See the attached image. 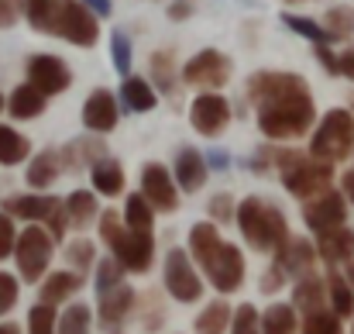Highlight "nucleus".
Returning <instances> with one entry per match:
<instances>
[{"label": "nucleus", "mask_w": 354, "mask_h": 334, "mask_svg": "<svg viewBox=\"0 0 354 334\" xmlns=\"http://www.w3.org/2000/svg\"><path fill=\"white\" fill-rule=\"evenodd\" d=\"M134 290L127 286V283H120L114 290H107V293H100L97 297V310H100V324L107 328V331H114L120 321L134 310Z\"/></svg>", "instance_id": "20"}, {"label": "nucleus", "mask_w": 354, "mask_h": 334, "mask_svg": "<svg viewBox=\"0 0 354 334\" xmlns=\"http://www.w3.org/2000/svg\"><path fill=\"white\" fill-rule=\"evenodd\" d=\"M324 28L334 35V42L354 35V7H330L327 17H324Z\"/></svg>", "instance_id": "39"}, {"label": "nucleus", "mask_w": 354, "mask_h": 334, "mask_svg": "<svg viewBox=\"0 0 354 334\" xmlns=\"http://www.w3.org/2000/svg\"><path fill=\"white\" fill-rule=\"evenodd\" d=\"M48 35L66 38L69 45H80V49H93L100 38V24H97V14L83 0H59Z\"/></svg>", "instance_id": "7"}, {"label": "nucleus", "mask_w": 354, "mask_h": 334, "mask_svg": "<svg viewBox=\"0 0 354 334\" xmlns=\"http://www.w3.org/2000/svg\"><path fill=\"white\" fill-rule=\"evenodd\" d=\"M66 214H69V227H86L90 221L100 218V200H97V190L86 193V190H73L66 197Z\"/></svg>", "instance_id": "29"}, {"label": "nucleus", "mask_w": 354, "mask_h": 334, "mask_svg": "<svg viewBox=\"0 0 354 334\" xmlns=\"http://www.w3.org/2000/svg\"><path fill=\"white\" fill-rule=\"evenodd\" d=\"M341 193H344V197L354 204V169H348V173H344V179H341Z\"/></svg>", "instance_id": "55"}, {"label": "nucleus", "mask_w": 354, "mask_h": 334, "mask_svg": "<svg viewBox=\"0 0 354 334\" xmlns=\"http://www.w3.org/2000/svg\"><path fill=\"white\" fill-rule=\"evenodd\" d=\"M90 324H93L90 307L86 304H69L55 321V334H90Z\"/></svg>", "instance_id": "34"}, {"label": "nucleus", "mask_w": 354, "mask_h": 334, "mask_svg": "<svg viewBox=\"0 0 354 334\" xmlns=\"http://www.w3.org/2000/svg\"><path fill=\"white\" fill-rule=\"evenodd\" d=\"M234 66L224 52L217 49H203L196 52L186 66H183V83L186 87H196V90H221L227 80H231Z\"/></svg>", "instance_id": "10"}, {"label": "nucleus", "mask_w": 354, "mask_h": 334, "mask_svg": "<svg viewBox=\"0 0 354 334\" xmlns=\"http://www.w3.org/2000/svg\"><path fill=\"white\" fill-rule=\"evenodd\" d=\"M55 3L59 0H24V17L35 31H45L52 28V14H55Z\"/></svg>", "instance_id": "38"}, {"label": "nucleus", "mask_w": 354, "mask_h": 334, "mask_svg": "<svg viewBox=\"0 0 354 334\" xmlns=\"http://www.w3.org/2000/svg\"><path fill=\"white\" fill-rule=\"evenodd\" d=\"M341 76H348L354 83V49H348V52L341 55Z\"/></svg>", "instance_id": "53"}, {"label": "nucleus", "mask_w": 354, "mask_h": 334, "mask_svg": "<svg viewBox=\"0 0 354 334\" xmlns=\"http://www.w3.org/2000/svg\"><path fill=\"white\" fill-rule=\"evenodd\" d=\"M231 334H261V314L254 304H241L231 317Z\"/></svg>", "instance_id": "41"}, {"label": "nucleus", "mask_w": 354, "mask_h": 334, "mask_svg": "<svg viewBox=\"0 0 354 334\" xmlns=\"http://www.w3.org/2000/svg\"><path fill=\"white\" fill-rule=\"evenodd\" d=\"M189 124L203 138H217L231 124V104H227V97H221V94H200L189 104Z\"/></svg>", "instance_id": "14"}, {"label": "nucleus", "mask_w": 354, "mask_h": 334, "mask_svg": "<svg viewBox=\"0 0 354 334\" xmlns=\"http://www.w3.org/2000/svg\"><path fill=\"white\" fill-rule=\"evenodd\" d=\"M317 245H310L306 238H286V245L275 252V262L286 269V276L289 279H299V276H310L313 272V265H317Z\"/></svg>", "instance_id": "16"}, {"label": "nucleus", "mask_w": 354, "mask_h": 334, "mask_svg": "<svg viewBox=\"0 0 354 334\" xmlns=\"http://www.w3.org/2000/svg\"><path fill=\"white\" fill-rule=\"evenodd\" d=\"M14 241H17V231H14V218L7 211H0V258L14 252Z\"/></svg>", "instance_id": "48"}, {"label": "nucleus", "mask_w": 354, "mask_h": 334, "mask_svg": "<svg viewBox=\"0 0 354 334\" xmlns=\"http://www.w3.org/2000/svg\"><path fill=\"white\" fill-rule=\"evenodd\" d=\"M90 179H93V190L100 197H118V193H124V169H120L118 159H111V155H104L100 162L90 166Z\"/></svg>", "instance_id": "26"}, {"label": "nucleus", "mask_w": 354, "mask_h": 334, "mask_svg": "<svg viewBox=\"0 0 354 334\" xmlns=\"http://www.w3.org/2000/svg\"><path fill=\"white\" fill-rule=\"evenodd\" d=\"M141 193H145V200L155 211H165V214L179 211V190H176V183H172V176H169V169L162 162H145V169H141Z\"/></svg>", "instance_id": "15"}, {"label": "nucleus", "mask_w": 354, "mask_h": 334, "mask_svg": "<svg viewBox=\"0 0 354 334\" xmlns=\"http://www.w3.org/2000/svg\"><path fill=\"white\" fill-rule=\"evenodd\" d=\"M0 334H21L17 324H0Z\"/></svg>", "instance_id": "56"}, {"label": "nucleus", "mask_w": 354, "mask_h": 334, "mask_svg": "<svg viewBox=\"0 0 354 334\" xmlns=\"http://www.w3.org/2000/svg\"><path fill=\"white\" fill-rule=\"evenodd\" d=\"M120 97H124V107L134 114H148V111H155V104H158L155 87H151L148 80H141V76H124Z\"/></svg>", "instance_id": "25"}, {"label": "nucleus", "mask_w": 354, "mask_h": 334, "mask_svg": "<svg viewBox=\"0 0 354 334\" xmlns=\"http://www.w3.org/2000/svg\"><path fill=\"white\" fill-rule=\"evenodd\" d=\"M203 269V276L210 279V286L217 290V293H237L241 286H244V255H241V248L231 245V241H221V248L207 258V265H200Z\"/></svg>", "instance_id": "11"}, {"label": "nucleus", "mask_w": 354, "mask_h": 334, "mask_svg": "<svg viewBox=\"0 0 354 334\" xmlns=\"http://www.w3.org/2000/svg\"><path fill=\"white\" fill-rule=\"evenodd\" d=\"M120 121V111H118V100H114V94L111 90H93L90 97H86V104H83V124L90 128V131H97V134H107V131H114Z\"/></svg>", "instance_id": "17"}, {"label": "nucleus", "mask_w": 354, "mask_h": 334, "mask_svg": "<svg viewBox=\"0 0 354 334\" xmlns=\"http://www.w3.org/2000/svg\"><path fill=\"white\" fill-rule=\"evenodd\" d=\"M282 24L289 28V31H296V35H303V38H310L313 45H330L334 42V35L320 24V21H313V17H299V14H282Z\"/></svg>", "instance_id": "35"}, {"label": "nucleus", "mask_w": 354, "mask_h": 334, "mask_svg": "<svg viewBox=\"0 0 354 334\" xmlns=\"http://www.w3.org/2000/svg\"><path fill=\"white\" fill-rule=\"evenodd\" d=\"M111 59H114V69L120 76H131V38L124 31L111 35Z\"/></svg>", "instance_id": "45"}, {"label": "nucleus", "mask_w": 354, "mask_h": 334, "mask_svg": "<svg viewBox=\"0 0 354 334\" xmlns=\"http://www.w3.org/2000/svg\"><path fill=\"white\" fill-rule=\"evenodd\" d=\"M261 334H296V307L292 304H272L261 314Z\"/></svg>", "instance_id": "33"}, {"label": "nucleus", "mask_w": 354, "mask_h": 334, "mask_svg": "<svg viewBox=\"0 0 354 334\" xmlns=\"http://www.w3.org/2000/svg\"><path fill=\"white\" fill-rule=\"evenodd\" d=\"M292 307L306 317L313 310H324L327 307V279H320L317 272L310 276H299L296 279V290H292Z\"/></svg>", "instance_id": "22"}, {"label": "nucleus", "mask_w": 354, "mask_h": 334, "mask_svg": "<svg viewBox=\"0 0 354 334\" xmlns=\"http://www.w3.org/2000/svg\"><path fill=\"white\" fill-rule=\"evenodd\" d=\"M17 304V279L10 272H0V317Z\"/></svg>", "instance_id": "47"}, {"label": "nucleus", "mask_w": 354, "mask_h": 334, "mask_svg": "<svg viewBox=\"0 0 354 334\" xmlns=\"http://www.w3.org/2000/svg\"><path fill=\"white\" fill-rule=\"evenodd\" d=\"M0 107H3V97H0Z\"/></svg>", "instance_id": "58"}, {"label": "nucleus", "mask_w": 354, "mask_h": 334, "mask_svg": "<svg viewBox=\"0 0 354 334\" xmlns=\"http://www.w3.org/2000/svg\"><path fill=\"white\" fill-rule=\"evenodd\" d=\"M104 155H107V148H104L100 138H76V141H69L62 148V166L73 173V169H83V166L100 162Z\"/></svg>", "instance_id": "27"}, {"label": "nucleus", "mask_w": 354, "mask_h": 334, "mask_svg": "<svg viewBox=\"0 0 354 334\" xmlns=\"http://www.w3.org/2000/svg\"><path fill=\"white\" fill-rule=\"evenodd\" d=\"M66 173V166H62V152H55V148H45V152H38L35 159H31V166H28V186L31 190H48L59 176Z\"/></svg>", "instance_id": "21"}, {"label": "nucleus", "mask_w": 354, "mask_h": 334, "mask_svg": "<svg viewBox=\"0 0 354 334\" xmlns=\"http://www.w3.org/2000/svg\"><path fill=\"white\" fill-rule=\"evenodd\" d=\"M317 255L327 262V265H344L354 258V231L351 227H330V231H320L317 234Z\"/></svg>", "instance_id": "18"}, {"label": "nucleus", "mask_w": 354, "mask_h": 334, "mask_svg": "<svg viewBox=\"0 0 354 334\" xmlns=\"http://www.w3.org/2000/svg\"><path fill=\"white\" fill-rule=\"evenodd\" d=\"M354 152V114L344 107H334L320 117L313 138H310V155L320 162H344Z\"/></svg>", "instance_id": "5"}, {"label": "nucleus", "mask_w": 354, "mask_h": 334, "mask_svg": "<svg viewBox=\"0 0 354 334\" xmlns=\"http://www.w3.org/2000/svg\"><path fill=\"white\" fill-rule=\"evenodd\" d=\"M303 221L313 234L320 231H330V227H341L348 221V197L337 193V190H324L320 197L313 200H303Z\"/></svg>", "instance_id": "13"}, {"label": "nucleus", "mask_w": 354, "mask_h": 334, "mask_svg": "<svg viewBox=\"0 0 354 334\" xmlns=\"http://www.w3.org/2000/svg\"><path fill=\"white\" fill-rule=\"evenodd\" d=\"M317 59L324 62V69H327L330 76H341V55H334L330 45H317Z\"/></svg>", "instance_id": "50"}, {"label": "nucleus", "mask_w": 354, "mask_h": 334, "mask_svg": "<svg viewBox=\"0 0 354 334\" xmlns=\"http://www.w3.org/2000/svg\"><path fill=\"white\" fill-rule=\"evenodd\" d=\"M272 166L282 176V186L296 197V200H313L324 190H330L334 183V166L313 159L310 152H296V148H279L272 155Z\"/></svg>", "instance_id": "2"}, {"label": "nucleus", "mask_w": 354, "mask_h": 334, "mask_svg": "<svg viewBox=\"0 0 354 334\" xmlns=\"http://www.w3.org/2000/svg\"><path fill=\"white\" fill-rule=\"evenodd\" d=\"M80 290H83V272H76V269L73 272H52V276H45V283L38 290V304L55 307V304H66Z\"/></svg>", "instance_id": "23"}, {"label": "nucleus", "mask_w": 354, "mask_h": 334, "mask_svg": "<svg viewBox=\"0 0 354 334\" xmlns=\"http://www.w3.org/2000/svg\"><path fill=\"white\" fill-rule=\"evenodd\" d=\"M21 17V0H0V28H10Z\"/></svg>", "instance_id": "51"}, {"label": "nucleus", "mask_w": 354, "mask_h": 334, "mask_svg": "<svg viewBox=\"0 0 354 334\" xmlns=\"http://www.w3.org/2000/svg\"><path fill=\"white\" fill-rule=\"evenodd\" d=\"M83 3H86L97 17H107V14H111V0H83Z\"/></svg>", "instance_id": "54"}, {"label": "nucleus", "mask_w": 354, "mask_h": 334, "mask_svg": "<svg viewBox=\"0 0 354 334\" xmlns=\"http://www.w3.org/2000/svg\"><path fill=\"white\" fill-rule=\"evenodd\" d=\"M10 218L17 221H28V224H45L48 234L55 241L66 238L69 231V214H66V200L59 204V197H48V193H21V197H7L3 207Z\"/></svg>", "instance_id": "6"}, {"label": "nucleus", "mask_w": 354, "mask_h": 334, "mask_svg": "<svg viewBox=\"0 0 354 334\" xmlns=\"http://www.w3.org/2000/svg\"><path fill=\"white\" fill-rule=\"evenodd\" d=\"M176 183H179V190L183 193H196V190H203L207 186V176H210V166H207V159L196 152V148H183L179 155H176Z\"/></svg>", "instance_id": "19"}, {"label": "nucleus", "mask_w": 354, "mask_h": 334, "mask_svg": "<svg viewBox=\"0 0 354 334\" xmlns=\"http://www.w3.org/2000/svg\"><path fill=\"white\" fill-rule=\"evenodd\" d=\"M45 104H48V97H45L41 90H35L31 83H21V87L10 94L7 111H10V117H17V121H35V117L45 114Z\"/></svg>", "instance_id": "24"}, {"label": "nucleus", "mask_w": 354, "mask_h": 334, "mask_svg": "<svg viewBox=\"0 0 354 334\" xmlns=\"http://www.w3.org/2000/svg\"><path fill=\"white\" fill-rule=\"evenodd\" d=\"M124 221L134 231H151L155 227V207L145 200V193H131L124 204Z\"/></svg>", "instance_id": "36"}, {"label": "nucleus", "mask_w": 354, "mask_h": 334, "mask_svg": "<svg viewBox=\"0 0 354 334\" xmlns=\"http://www.w3.org/2000/svg\"><path fill=\"white\" fill-rule=\"evenodd\" d=\"M28 83L35 90H41L45 97H59L73 87V73L69 66L59 59V55H48V52H38V55H28Z\"/></svg>", "instance_id": "12"}, {"label": "nucleus", "mask_w": 354, "mask_h": 334, "mask_svg": "<svg viewBox=\"0 0 354 334\" xmlns=\"http://www.w3.org/2000/svg\"><path fill=\"white\" fill-rule=\"evenodd\" d=\"M151 76H155V90H165V94L176 90V69H172V59L165 52L151 55Z\"/></svg>", "instance_id": "42"}, {"label": "nucleus", "mask_w": 354, "mask_h": 334, "mask_svg": "<svg viewBox=\"0 0 354 334\" xmlns=\"http://www.w3.org/2000/svg\"><path fill=\"white\" fill-rule=\"evenodd\" d=\"M221 231H217V224L214 221H203V224H193L189 227V255L200 262V265H207V258L221 248Z\"/></svg>", "instance_id": "30"}, {"label": "nucleus", "mask_w": 354, "mask_h": 334, "mask_svg": "<svg viewBox=\"0 0 354 334\" xmlns=\"http://www.w3.org/2000/svg\"><path fill=\"white\" fill-rule=\"evenodd\" d=\"M55 307L48 304H38L28 310V334H55Z\"/></svg>", "instance_id": "44"}, {"label": "nucleus", "mask_w": 354, "mask_h": 334, "mask_svg": "<svg viewBox=\"0 0 354 334\" xmlns=\"http://www.w3.org/2000/svg\"><path fill=\"white\" fill-rule=\"evenodd\" d=\"M124 265H120L118 258L111 255V258H100L97 262V297L100 293H107V290H114V286H120L124 283Z\"/></svg>", "instance_id": "40"}, {"label": "nucleus", "mask_w": 354, "mask_h": 334, "mask_svg": "<svg viewBox=\"0 0 354 334\" xmlns=\"http://www.w3.org/2000/svg\"><path fill=\"white\" fill-rule=\"evenodd\" d=\"M52 245L55 238L38 227V224H28L17 241H14V258H17V272L24 283H38L45 272H48V262H52Z\"/></svg>", "instance_id": "8"}, {"label": "nucleus", "mask_w": 354, "mask_h": 334, "mask_svg": "<svg viewBox=\"0 0 354 334\" xmlns=\"http://www.w3.org/2000/svg\"><path fill=\"white\" fill-rule=\"evenodd\" d=\"M162 276H165V290H169L172 300H179V304H196V300L203 297V279L196 276V269H193L186 248H169Z\"/></svg>", "instance_id": "9"}, {"label": "nucleus", "mask_w": 354, "mask_h": 334, "mask_svg": "<svg viewBox=\"0 0 354 334\" xmlns=\"http://www.w3.org/2000/svg\"><path fill=\"white\" fill-rule=\"evenodd\" d=\"M28 155H31V141H28L21 131L0 124V162H3V166H17V162H24Z\"/></svg>", "instance_id": "32"}, {"label": "nucleus", "mask_w": 354, "mask_h": 334, "mask_svg": "<svg viewBox=\"0 0 354 334\" xmlns=\"http://www.w3.org/2000/svg\"><path fill=\"white\" fill-rule=\"evenodd\" d=\"M193 10H196L193 0H172L169 3V21H186V17H193Z\"/></svg>", "instance_id": "52"}, {"label": "nucleus", "mask_w": 354, "mask_h": 334, "mask_svg": "<svg viewBox=\"0 0 354 334\" xmlns=\"http://www.w3.org/2000/svg\"><path fill=\"white\" fill-rule=\"evenodd\" d=\"M231 317H234L231 304L214 300V304H207V307L200 310V317H196V334H224V331H231Z\"/></svg>", "instance_id": "31"}, {"label": "nucleus", "mask_w": 354, "mask_h": 334, "mask_svg": "<svg viewBox=\"0 0 354 334\" xmlns=\"http://www.w3.org/2000/svg\"><path fill=\"white\" fill-rule=\"evenodd\" d=\"M327 300H330V310L341 321L354 317V286L348 283L344 272H337V265H330V272H327Z\"/></svg>", "instance_id": "28"}, {"label": "nucleus", "mask_w": 354, "mask_h": 334, "mask_svg": "<svg viewBox=\"0 0 354 334\" xmlns=\"http://www.w3.org/2000/svg\"><path fill=\"white\" fill-rule=\"evenodd\" d=\"M237 227H241V238L254 248V252H279L289 238V224L286 214L268 204L265 197H244L237 204Z\"/></svg>", "instance_id": "3"}, {"label": "nucleus", "mask_w": 354, "mask_h": 334, "mask_svg": "<svg viewBox=\"0 0 354 334\" xmlns=\"http://www.w3.org/2000/svg\"><path fill=\"white\" fill-rule=\"evenodd\" d=\"M282 3H306V0H282Z\"/></svg>", "instance_id": "57"}, {"label": "nucleus", "mask_w": 354, "mask_h": 334, "mask_svg": "<svg viewBox=\"0 0 354 334\" xmlns=\"http://www.w3.org/2000/svg\"><path fill=\"white\" fill-rule=\"evenodd\" d=\"M248 100L258 114V131L268 141L303 138L317 121L310 83L296 73H254L248 80Z\"/></svg>", "instance_id": "1"}, {"label": "nucleus", "mask_w": 354, "mask_h": 334, "mask_svg": "<svg viewBox=\"0 0 354 334\" xmlns=\"http://www.w3.org/2000/svg\"><path fill=\"white\" fill-rule=\"evenodd\" d=\"M100 238L107 241L111 255L127 272H148L151 269V262H155V234L151 231H134L114 211H104L100 214Z\"/></svg>", "instance_id": "4"}, {"label": "nucleus", "mask_w": 354, "mask_h": 334, "mask_svg": "<svg viewBox=\"0 0 354 334\" xmlns=\"http://www.w3.org/2000/svg\"><path fill=\"white\" fill-rule=\"evenodd\" d=\"M299 334H344L341 328V317L334 314V310H313V314H306V321H303V331Z\"/></svg>", "instance_id": "37"}, {"label": "nucleus", "mask_w": 354, "mask_h": 334, "mask_svg": "<svg viewBox=\"0 0 354 334\" xmlns=\"http://www.w3.org/2000/svg\"><path fill=\"white\" fill-rule=\"evenodd\" d=\"M66 258H69V265H73L76 272H86V269L97 262V248H93V241H86V238H76V241L66 248Z\"/></svg>", "instance_id": "43"}, {"label": "nucleus", "mask_w": 354, "mask_h": 334, "mask_svg": "<svg viewBox=\"0 0 354 334\" xmlns=\"http://www.w3.org/2000/svg\"><path fill=\"white\" fill-rule=\"evenodd\" d=\"M286 279H289V276H286V269H282L279 262H272V265H268V272L261 276V293H275V290H282V286H286Z\"/></svg>", "instance_id": "49"}, {"label": "nucleus", "mask_w": 354, "mask_h": 334, "mask_svg": "<svg viewBox=\"0 0 354 334\" xmlns=\"http://www.w3.org/2000/svg\"><path fill=\"white\" fill-rule=\"evenodd\" d=\"M210 218L214 221H234L237 218V207H234V197H227V193H217L214 200H210Z\"/></svg>", "instance_id": "46"}]
</instances>
